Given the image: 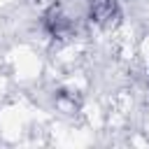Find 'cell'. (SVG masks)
I'll list each match as a JSON object with an SVG mask.
<instances>
[{"label":"cell","mask_w":149,"mask_h":149,"mask_svg":"<svg viewBox=\"0 0 149 149\" xmlns=\"http://www.w3.org/2000/svg\"><path fill=\"white\" fill-rule=\"evenodd\" d=\"M88 16H91V21H95L100 26H109L114 19H119V5H116V0H91Z\"/></svg>","instance_id":"obj_1"},{"label":"cell","mask_w":149,"mask_h":149,"mask_svg":"<svg viewBox=\"0 0 149 149\" xmlns=\"http://www.w3.org/2000/svg\"><path fill=\"white\" fill-rule=\"evenodd\" d=\"M70 19L58 9V7H51L44 16H42V28L51 35V37H63V35H68V30H70Z\"/></svg>","instance_id":"obj_2"}]
</instances>
